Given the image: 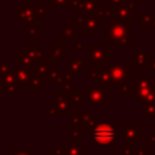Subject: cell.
I'll return each instance as SVG.
<instances>
[{
  "instance_id": "1",
  "label": "cell",
  "mask_w": 155,
  "mask_h": 155,
  "mask_svg": "<svg viewBox=\"0 0 155 155\" xmlns=\"http://www.w3.org/2000/svg\"><path fill=\"white\" fill-rule=\"evenodd\" d=\"M132 27V19L110 18L104 23V40L109 42L110 46L131 47L133 45V38L131 34Z\"/></svg>"
},
{
  "instance_id": "2",
  "label": "cell",
  "mask_w": 155,
  "mask_h": 155,
  "mask_svg": "<svg viewBox=\"0 0 155 155\" xmlns=\"http://www.w3.org/2000/svg\"><path fill=\"white\" fill-rule=\"evenodd\" d=\"M93 144L113 147L116 144V127L113 124H99L93 130Z\"/></svg>"
},
{
  "instance_id": "3",
  "label": "cell",
  "mask_w": 155,
  "mask_h": 155,
  "mask_svg": "<svg viewBox=\"0 0 155 155\" xmlns=\"http://www.w3.org/2000/svg\"><path fill=\"white\" fill-rule=\"evenodd\" d=\"M71 19V25L76 30H81L84 35H98L99 34V19L97 16L79 15Z\"/></svg>"
},
{
  "instance_id": "4",
  "label": "cell",
  "mask_w": 155,
  "mask_h": 155,
  "mask_svg": "<svg viewBox=\"0 0 155 155\" xmlns=\"http://www.w3.org/2000/svg\"><path fill=\"white\" fill-rule=\"evenodd\" d=\"M87 58L93 67L103 69L110 65V46L92 45L87 47Z\"/></svg>"
},
{
  "instance_id": "5",
  "label": "cell",
  "mask_w": 155,
  "mask_h": 155,
  "mask_svg": "<svg viewBox=\"0 0 155 155\" xmlns=\"http://www.w3.org/2000/svg\"><path fill=\"white\" fill-rule=\"evenodd\" d=\"M88 91V98H87V105L90 108L92 107H104L107 102L110 101V91L107 90L103 86H97L94 84H90L87 86Z\"/></svg>"
},
{
  "instance_id": "6",
  "label": "cell",
  "mask_w": 155,
  "mask_h": 155,
  "mask_svg": "<svg viewBox=\"0 0 155 155\" xmlns=\"http://www.w3.org/2000/svg\"><path fill=\"white\" fill-rule=\"evenodd\" d=\"M121 138L126 142V144L138 147V142L144 138V130L139 128L137 122H122Z\"/></svg>"
},
{
  "instance_id": "7",
  "label": "cell",
  "mask_w": 155,
  "mask_h": 155,
  "mask_svg": "<svg viewBox=\"0 0 155 155\" xmlns=\"http://www.w3.org/2000/svg\"><path fill=\"white\" fill-rule=\"evenodd\" d=\"M108 8L110 12V18L132 19V16L138 12V2L131 1L120 5H109Z\"/></svg>"
},
{
  "instance_id": "8",
  "label": "cell",
  "mask_w": 155,
  "mask_h": 155,
  "mask_svg": "<svg viewBox=\"0 0 155 155\" xmlns=\"http://www.w3.org/2000/svg\"><path fill=\"white\" fill-rule=\"evenodd\" d=\"M99 125V119L94 117L92 113H73L71 114V127L94 130Z\"/></svg>"
},
{
  "instance_id": "9",
  "label": "cell",
  "mask_w": 155,
  "mask_h": 155,
  "mask_svg": "<svg viewBox=\"0 0 155 155\" xmlns=\"http://www.w3.org/2000/svg\"><path fill=\"white\" fill-rule=\"evenodd\" d=\"M90 61L87 57H65V70L67 74L78 78L79 74H82L88 69Z\"/></svg>"
},
{
  "instance_id": "10",
  "label": "cell",
  "mask_w": 155,
  "mask_h": 155,
  "mask_svg": "<svg viewBox=\"0 0 155 155\" xmlns=\"http://www.w3.org/2000/svg\"><path fill=\"white\" fill-rule=\"evenodd\" d=\"M113 80H114V85L117 84H122L126 81H131L132 80V69L128 68L126 64L124 63H110V65L108 67Z\"/></svg>"
},
{
  "instance_id": "11",
  "label": "cell",
  "mask_w": 155,
  "mask_h": 155,
  "mask_svg": "<svg viewBox=\"0 0 155 155\" xmlns=\"http://www.w3.org/2000/svg\"><path fill=\"white\" fill-rule=\"evenodd\" d=\"M56 94H61L63 96L68 103L74 108V107H82L84 105V102H87V98H88V91H65V90H61V91H54Z\"/></svg>"
},
{
  "instance_id": "12",
  "label": "cell",
  "mask_w": 155,
  "mask_h": 155,
  "mask_svg": "<svg viewBox=\"0 0 155 155\" xmlns=\"http://www.w3.org/2000/svg\"><path fill=\"white\" fill-rule=\"evenodd\" d=\"M34 4L31 1H23L22 5L17 8V23L18 24H29L30 22L36 21L34 16Z\"/></svg>"
},
{
  "instance_id": "13",
  "label": "cell",
  "mask_w": 155,
  "mask_h": 155,
  "mask_svg": "<svg viewBox=\"0 0 155 155\" xmlns=\"http://www.w3.org/2000/svg\"><path fill=\"white\" fill-rule=\"evenodd\" d=\"M67 38L61 35L58 40L54 41V45L48 47L50 51V63H59L63 57H65L67 53Z\"/></svg>"
},
{
  "instance_id": "14",
  "label": "cell",
  "mask_w": 155,
  "mask_h": 155,
  "mask_svg": "<svg viewBox=\"0 0 155 155\" xmlns=\"http://www.w3.org/2000/svg\"><path fill=\"white\" fill-rule=\"evenodd\" d=\"M99 11V0H81L76 6V13L79 15L98 16Z\"/></svg>"
},
{
  "instance_id": "15",
  "label": "cell",
  "mask_w": 155,
  "mask_h": 155,
  "mask_svg": "<svg viewBox=\"0 0 155 155\" xmlns=\"http://www.w3.org/2000/svg\"><path fill=\"white\" fill-rule=\"evenodd\" d=\"M149 52H147L143 46H138L137 50L132 53V68L143 69L149 65Z\"/></svg>"
},
{
  "instance_id": "16",
  "label": "cell",
  "mask_w": 155,
  "mask_h": 155,
  "mask_svg": "<svg viewBox=\"0 0 155 155\" xmlns=\"http://www.w3.org/2000/svg\"><path fill=\"white\" fill-rule=\"evenodd\" d=\"M22 51L34 62L42 61L45 56V47L44 46H23Z\"/></svg>"
},
{
  "instance_id": "17",
  "label": "cell",
  "mask_w": 155,
  "mask_h": 155,
  "mask_svg": "<svg viewBox=\"0 0 155 155\" xmlns=\"http://www.w3.org/2000/svg\"><path fill=\"white\" fill-rule=\"evenodd\" d=\"M137 22L139 24H142V27L145 30H153V29H155V17L150 12L137 13Z\"/></svg>"
},
{
  "instance_id": "18",
  "label": "cell",
  "mask_w": 155,
  "mask_h": 155,
  "mask_svg": "<svg viewBox=\"0 0 155 155\" xmlns=\"http://www.w3.org/2000/svg\"><path fill=\"white\" fill-rule=\"evenodd\" d=\"M50 63H47V62H45L44 59L42 61H35L33 64H31V67H30V73H33V74H38V75H40V76H42L44 79H47V76H48V71H50Z\"/></svg>"
},
{
  "instance_id": "19",
  "label": "cell",
  "mask_w": 155,
  "mask_h": 155,
  "mask_svg": "<svg viewBox=\"0 0 155 155\" xmlns=\"http://www.w3.org/2000/svg\"><path fill=\"white\" fill-rule=\"evenodd\" d=\"M93 84L97 85V86H109V85H114V80H113V76L109 71L108 68H103V69H99V74L97 76V79L93 80Z\"/></svg>"
},
{
  "instance_id": "20",
  "label": "cell",
  "mask_w": 155,
  "mask_h": 155,
  "mask_svg": "<svg viewBox=\"0 0 155 155\" xmlns=\"http://www.w3.org/2000/svg\"><path fill=\"white\" fill-rule=\"evenodd\" d=\"M44 116H45V117H51V116H53V117L63 119V117L67 116V114L61 110V108L58 107V104H57L56 101H51V102L48 103V105L44 108Z\"/></svg>"
},
{
  "instance_id": "21",
  "label": "cell",
  "mask_w": 155,
  "mask_h": 155,
  "mask_svg": "<svg viewBox=\"0 0 155 155\" xmlns=\"http://www.w3.org/2000/svg\"><path fill=\"white\" fill-rule=\"evenodd\" d=\"M45 79L38 74H33L29 78V81L27 84L28 91H44L45 90Z\"/></svg>"
},
{
  "instance_id": "22",
  "label": "cell",
  "mask_w": 155,
  "mask_h": 155,
  "mask_svg": "<svg viewBox=\"0 0 155 155\" xmlns=\"http://www.w3.org/2000/svg\"><path fill=\"white\" fill-rule=\"evenodd\" d=\"M11 71H12L15 79H16V81H17L18 84H21V85H23V86H24V85L27 86V84H28V81H29V78H30V75H31V73H30L29 69H24V68H18V67H16V68H12Z\"/></svg>"
},
{
  "instance_id": "23",
  "label": "cell",
  "mask_w": 155,
  "mask_h": 155,
  "mask_svg": "<svg viewBox=\"0 0 155 155\" xmlns=\"http://www.w3.org/2000/svg\"><path fill=\"white\" fill-rule=\"evenodd\" d=\"M67 151L65 155H82V140L67 139L65 142Z\"/></svg>"
},
{
  "instance_id": "24",
  "label": "cell",
  "mask_w": 155,
  "mask_h": 155,
  "mask_svg": "<svg viewBox=\"0 0 155 155\" xmlns=\"http://www.w3.org/2000/svg\"><path fill=\"white\" fill-rule=\"evenodd\" d=\"M16 62H17V67H18V68H24V69H30L31 64L34 63V61L30 59L23 51L17 52Z\"/></svg>"
},
{
  "instance_id": "25",
  "label": "cell",
  "mask_w": 155,
  "mask_h": 155,
  "mask_svg": "<svg viewBox=\"0 0 155 155\" xmlns=\"http://www.w3.org/2000/svg\"><path fill=\"white\" fill-rule=\"evenodd\" d=\"M16 79L12 74V71H7V73H1V84H0V88L2 92L6 91V88H8L10 86H12L13 84H16Z\"/></svg>"
},
{
  "instance_id": "26",
  "label": "cell",
  "mask_w": 155,
  "mask_h": 155,
  "mask_svg": "<svg viewBox=\"0 0 155 155\" xmlns=\"http://www.w3.org/2000/svg\"><path fill=\"white\" fill-rule=\"evenodd\" d=\"M48 5L52 8L57 7H76L79 2L76 0H48Z\"/></svg>"
},
{
  "instance_id": "27",
  "label": "cell",
  "mask_w": 155,
  "mask_h": 155,
  "mask_svg": "<svg viewBox=\"0 0 155 155\" xmlns=\"http://www.w3.org/2000/svg\"><path fill=\"white\" fill-rule=\"evenodd\" d=\"M27 38L29 41H36L39 39V27H38V21L30 22L28 24V34Z\"/></svg>"
},
{
  "instance_id": "28",
  "label": "cell",
  "mask_w": 155,
  "mask_h": 155,
  "mask_svg": "<svg viewBox=\"0 0 155 155\" xmlns=\"http://www.w3.org/2000/svg\"><path fill=\"white\" fill-rule=\"evenodd\" d=\"M48 12H50V6H48V7H46L45 2L40 1V2L38 4V6L34 8V16H35V19H36V21H39V19L44 18V17H45V15H47Z\"/></svg>"
},
{
  "instance_id": "29",
  "label": "cell",
  "mask_w": 155,
  "mask_h": 155,
  "mask_svg": "<svg viewBox=\"0 0 155 155\" xmlns=\"http://www.w3.org/2000/svg\"><path fill=\"white\" fill-rule=\"evenodd\" d=\"M73 80H75L74 76L69 75V74H62L61 78H59V81H58V85L62 86V90H65V91H69L71 88V85H73Z\"/></svg>"
},
{
  "instance_id": "30",
  "label": "cell",
  "mask_w": 155,
  "mask_h": 155,
  "mask_svg": "<svg viewBox=\"0 0 155 155\" xmlns=\"http://www.w3.org/2000/svg\"><path fill=\"white\" fill-rule=\"evenodd\" d=\"M59 28H61V35L65 36L67 39H73L76 36V29L73 25H68V24L62 23Z\"/></svg>"
},
{
  "instance_id": "31",
  "label": "cell",
  "mask_w": 155,
  "mask_h": 155,
  "mask_svg": "<svg viewBox=\"0 0 155 155\" xmlns=\"http://www.w3.org/2000/svg\"><path fill=\"white\" fill-rule=\"evenodd\" d=\"M61 75H62V73H61L59 68H51L50 71H48V76H47V80H48L50 85H58Z\"/></svg>"
},
{
  "instance_id": "32",
  "label": "cell",
  "mask_w": 155,
  "mask_h": 155,
  "mask_svg": "<svg viewBox=\"0 0 155 155\" xmlns=\"http://www.w3.org/2000/svg\"><path fill=\"white\" fill-rule=\"evenodd\" d=\"M155 116V102H143V117Z\"/></svg>"
},
{
  "instance_id": "33",
  "label": "cell",
  "mask_w": 155,
  "mask_h": 155,
  "mask_svg": "<svg viewBox=\"0 0 155 155\" xmlns=\"http://www.w3.org/2000/svg\"><path fill=\"white\" fill-rule=\"evenodd\" d=\"M71 51L73 52H82L84 51V42L78 39V36L71 39Z\"/></svg>"
},
{
  "instance_id": "34",
  "label": "cell",
  "mask_w": 155,
  "mask_h": 155,
  "mask_svg": "<svg viewBox=\"0 0 155 155\" xmlns=\"http://www.w3.org/2000/svg\"><path fill=\"white\" fill-rule=\"evenodd\" d=\"M22 88H23V85H21V84H18V82H16V84H13L12 86H10L8 88H6L5 94H6V96L16 94V93H17V92H19Z\"/></svg>"
},
{
  "instance_id": "35",
  "label": "cell",
  "mask_w": 155,
  "mask_h": 155,
  "mask_svg": "<svg viewBox=\"0 0 155 155\" xmlns=\"http://www.w3.org/2000/svg\"><path fill=\"white\" fill-rule=\"evenodd\" d=\"M82 134H84V128H80V127H71V139L82 140Z\"/></svg>"
},
{
  "instance_id": "36",
  "label": "cell",
  "mask_w": 155,
  "mask_h": 155,
  "mask_svg": "<svg viewBox=\"0 0 155 155\" xmlns=\"http://www.w3.org/2000/svg\"><path fill=\"white\" fill-rule=\"evenodd\" d=\"M98 74H99V69L96 68V67H92V68H88V69H87V78H88L90 80H92V81H93L94 79H97Z\"/></svg>"
},
{
  "instance_id": "37",
  "label": "cell",
  "mask_w": 155,
  "mask_h": 155,
  "mask_svg": "<svg viewBox=\"0 0 155 155\" xmlns=\"http://www.w3.org/2000/svg\"><path fill=\"white\" fill-rule=\"evenodd\" d=\"M65 151H67V145H59L54 150L50 151L48 155H65Z\"/></svg>"
},
{
  "instance_id": "38",
  "label": "cell",
  "mask_w": 155,
  "mask_h": 155,
  "mask_svg": "<svg viewBox=\"0 0 155 155\" xmlns=\"http://www.w3.org/2000/svg\"><path fill=\"white\" fill-rule=\"evenodd\" d=\"M121 154L122 155H133L134 154V149H133L132 145H128V144L122 145L121 147Z\"/></svg>"
},
{
  "instance_id": "39",
  "label": "cell",
  "mask_w": 155,
  "mask_h": 155,
  "mask_svg": "<svg viewBox=\"0 0 155 155\" xmlns=\"http://www.w3.org/2000/svg\"><path fill=\"white\" fill-rule=\"evenodd\" d=\"M148 73H149V74H153V73H155V57H150V58H149Z\"/></svg>"
},
{
  "instance_id": "40",
  "label": "cell",
  "mask_w": 155,
  "mask_h": 155,
  "mask_svg": "<svg viewBox=\"0 0 155 155\" xmlns=\"http://www.w3.org/2000/svg\"><path fill=\"white\" fill-rule=\"evenodd\" d=\"M133 155H149V151L145 150L143 145H138L137 147V150H134V154Z\"/></svg>"
},
{
  "instance_id": "41",
  "label": "cell",
  "mask_w": 155,
  "mask_h": 155,
  "mask_svg": "<svg viewBox=\"0 0 155 155\" xmlns=\"http://www.w3.org/2000/svg\"><path fill=\"white\" fill-rule=\"evenodd\" d=\"M0 69H1V73H7V71H10L12 68H11L6 62H2V63L0 64Z\"/></svg>"
},
{
  "instance_id": "42",
  "label": "cell",
  "mask_w": 155,
  "mask_h": 155,
  "mask_svg": "<svg viewBox=\"0 0 155 155\" xmlns=\"http://www.w3.org/2000/svg\"><path fill=\"white\" fill-rule=\"evenodd\" d=\"M105 2H108L109 5H120L127 2V0H105Z\"/></svg>"
},
{
  "instance_id": "43",
  "label": "cell",
  "mask_w": 155,
  "mask_h": 155,
  "mask_svg": "<svg viewBox=\"0 0 155 155\" xmlns=\"http://www.w3.org/2000/svg\"><path fill=\"white\" fill-rule=\"evenodd\" d=\"M11 155H33L31 151H11Z\"/></svg>"
},
{
  "instance_id": "44",
  "label": "cell",
  "mask_w": 155,
  "mask_h": 155,
  "mask_svg": "<svg viewBox=\"0 0 155 155\" xmlns=\"http://www.w3.org/2000/svg\"><path fill=\"white\" fill-rule=\"evenodd\" d=\"M148 142H149V144H151V145H155V133L153 134H149L148 136Z\"/></svg>"
},
{
  "instance_id": "45",
  "label": "cell",
  "mask_w": 155,
  "mask_h": 155,
  "mask_svg": "<svg viewBox=\"0 0 155 155\" xmlns=\"http://www.w3.org/2000/svg\"><path fill=\"white\" fill-rule=\"evenodd\" d=\"M139 2H153L154 0H138Z\"/></svg>"
},
{
  "instance_id": "46",
  "label": "cell",
  "mask_w": 155,
  "mask_h": 155,
  "mask_svg": "<svg viewBox=\"0 0 155 155\" xmlns=\"http://www.w3.org/2000/svg\"><path fill=\"white\" fill-rule=\"evenodd\" d=\"M154 50H155V41H154Z\"/></svg>"
},
{
  "instance_id": "47",
  "label": "cell",
  "mask_w": 155,
  "mask_h": 155,
  "mask_svg": "<svg viewBox=\"0 0 155 155\" xmlns=\"http://www.w3.org/2000/svg\"><path fill=\"white\" fill-rule=\"evenodd\" d=\"M154 131H155V124H154Z\"/></svg>"
}]
</instances>
